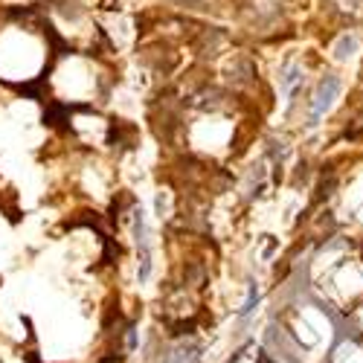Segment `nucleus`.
<instances>
[{
	"mask_svg": "<svg viewBox=\"0 0 363 363\" xmlns=\"http://www.w3.org/2000/svg\"><path fill=\"white\" fill-rule=\"evenodd\" d=\"M155 213H157V218L163 221L166 218V213H169V204H166V195H163V189L157 192V198H155Z\"/></svg>",
	"mask_w": 363,
	"mask_h": 363,
	"instance_id": "nucleus-2",
	"label": "nucleus"
},
{
	"mask_svg": "<svg viewBox=\"0 0 363 363\" xmlns=\"http://www.w3.org/2000/svg\"><path fill=\"white\" fill-rule=\"evenodd\" d=\"M337 90H340V85H337V79H326L320 87H317V93H314V99H311V125H317V120L326 113L329 108H332V99L337 97Z\"/></svg>",
	"mask_w": 363,
	"mask_h": 363,
	"instance_id": "nucleus-1",
	"label": "nucleus"
}]
</instances>
